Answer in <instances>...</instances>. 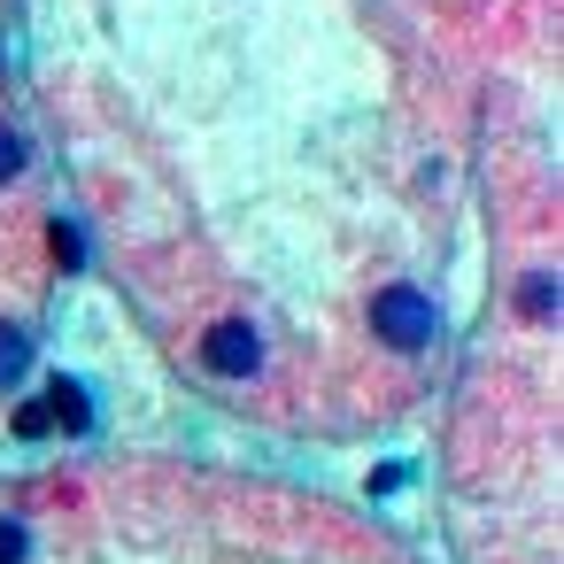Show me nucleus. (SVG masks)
I'll return each instance as SVG.
<instances>
[{
	"label": "nucleus",
	"instance_id": "20e7f679",
	"mask_svg": "<svg viewBox=\"0 0 564 564\" xmlns=\"http://www.w3.org/2000/svg\"><path fill=\"white\" fill-rule=\"evenodd\" d=\"M518 310H525V317H549V310H556V279H549V271H533V279L518 286Z\"/></svg>",
	"mask_w": 564,
	"mask_h": 564
},
{
	"label": "nucleus",
	"instance_id": "7ed1b4c3",
	"mask_svg": "<svg viewBox=\"0 0 564 564\" xmlns=\"http://www.w3.org/2000/svg\"><path fill=\"white\" fill-rule=\"evenodd\" d=\"M32 371V333L24 325H0V387H17Z\"/></svg>",
	"mask_w": 564,
	"mask_h": 564
},
{
	"label": "nucleus",
	"instance_id": "0eeeda50",
	"mask_svg": "<svg viewBox=\"0 0 564 564\" xmlns=\"http://www.w3.org/2000/svg\"><path fill=\"white\" fill-rule=\"evenodd\" d=\"M24 549H32V533L9 518V525H0V564H24Z\"/></svg>",
	"mask_w": 564,
	"mask_h": 564
},
{
	"label": "nucleus",
	"instance_id": "f257e3e1",
	"mask_svg": "<svg viewBox=\"0 0 564 564\" xmlns=\"http://www.w3.org/2000/svg\"><path fill=\"white\" fill-rule=\"evenodd\" d=\"M371 333H379L394 356H417V348H433L441 310H433V294H417V286H379V294H371Z\"/></svg>",
	"mask_w": 564,
	"mask_h": 564
},
{
	"label": "nucleus",
	"instance_id": "39448f33",
	"mask_svg": "<svg viewBox=\"0 0 564 564\" xmlns=\"http://www.w3.org/2000/svg\"><path fill=\"white\" fill-rule=\"evenodd\" d=\"M55 263H63V271H78V263H86V240H78V225H55Z\"/></svg>",
	"mask_w": 564,
	"mask_h": 564
},
{
	"label": "nucleus",
	"instance_id": "423d86ee",
	"mask_svg": "<svg viewBox=\"0 0 564 564\" xmlns=\"http://www.w3.org/2000/svg\"><path fill=\"white\" fill-rule=\"evenodd\" d=\"M17 171H24V140H17L9 124H0V186H9Z\"/></svg>",
	"mask_w": 564,
	"mask_h": 564
},
{
	"label": "nucleus",
	"instance_id": "f03ea898",
	"mask_svg": "<svg viewBox=\"0 0 564 564\" xmlns=\"http://www.w3.org/2000/svg\"><path fill=\"white\" fill-rule=\"evenodd\" d=\"M202 364H209L217 379H256V371H263V340H256V325L217 317V325L202 333Z\"/></svg>",
	"mask_w": 564,
	"mask_h": 564
}]
</instances>
